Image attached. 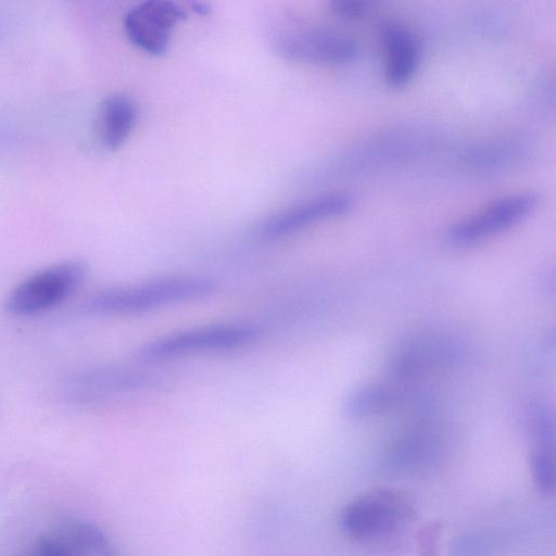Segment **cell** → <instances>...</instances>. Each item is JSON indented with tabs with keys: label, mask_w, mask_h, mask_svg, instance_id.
I'll list each match as a JSON object with an SVG mask.
<instances>
[{
	"label": "cell",
	"mask_w": 556,
	"mask_h": 556,
	"mask_svg": "<svg viewBox=\"0 0 556 556\" xmlns=\"http://www.w3.org/2000/svg\"><path fill=\"white\" fill-rule=\"evenodd\" d=\"M331 10L343 18L355 20L370 11L371 3L367 0H334Z\"/></svg>",
	"instance_id": "obj_21"
},
{
	"label": "cell",
	"mask_w": 556,
	"mask_h": 556,
	"mask_svg": "<svg viewBox=\"0 0 556 556\" xmlns=\"http://www.w3.org/2000/svg\"><path fill=\"white\" fill-rule=\"evenodd\" d=\"M415 508L409 497L396 490L378 489L349 503L341 513V527L364 543H389L412 525Z\"/></svg>",
	"instance_id": "obj_3"
},
{
	"label": "cell",
	"mask_w": 556,
	"mask_h": 556,
	"mask_svg": "<svg viewBox=\"0 0 556 556\" xmlns=\"http://www.w3.org/2000/svg\"><path fill=\"white\" fill-rule=\"evenodd\" d=\"M86 277L87 266L80 260L53 264L16 285L4 300V308L20 317L43 313L75 293Z\"/></svg>",
	"instance_id": "obj_4"
},
{
	"label": "cell",
	"mask_w": 556,
	"mask_h": 556,
	"mask_svg": "<svg viewBox=\"0 0 556 556\" xmlns=\"http://www.w3.org/2000/svg\"><path fill=\"white\" fill-rule=\"evenodd\" d=\"M137 115V104L128 94L116 92L104 98L98 114L102 144L111 150L119 148L134 129Z\"/></svg>",
	"instance_id": "obj_14"
},
{
	"label": "cell",
	"mask_w": 556,
	"mask_h": 556,
	"mask_svg": "<svg viewBox=\"0 0 556 556\" xmlns=\"http://www.w3.org/2000/svg\"><path fill=\"white\" fill-rule=\"evenodd\" d=\"M215 290L216 282L206 276H166L139 283L101 289L85 301L84 309L98 316L138 315L205 299Z\"/></svg>",
	"instance_id": "obj_1"
},
{
	"label": "cell",
	"mask_w": 556,
	"mask_h": 556,
	"mask_svg": "<svg viewBox=\"0 0 556 556\" xmlns=\"http://www.w3.org/2000/svg\"><path fill=\"white\" fill-rule=\"evenodd\" d=\"M152 379L139 368L102 365L71 372L59 384V392L68 402L88 403L148 388Z\"/></svg>",
	"instance_id": "obj_7"
},
{
	"label": "cell",
	"mask_w": 556,
	"mask_h": 556,
	"mask_svg": "<svg viewBox=\"0 0 556 556\" xmlns=\"http://www.w3.org/2000/svg\"><path fill=\"white\" fill-rule=\"evenodd\" d=\"M531 470L535 488L543 494H552L556 481L553 451L538 448L532 454Z\"/></svg>",
	"instance_id": "obj_17"
},
{
	"label": "cell",
	"mask_w": 556,
	"mask_h": 556,
	"mask_svg": "<svg viewBox=\"0 0 556 556\" xmlns=\"http://www.w3.org/2000/svg\"><path fill=\"white\" fill-rule=\"evenodd\" d=\"M441 533V523L433 522L426 526L419 534L418 556H439V542Z\"/></svg>",
	"instance_id": "obj_20"
},
{
	"label": "cell",
	"mask_w": 556,
	"mask_h": 556,
	"mask_svg": "<svg viewBox=\"0 0 556 556\" xmlns=\"http://www.w3.org/2000/svg\"><path fill=\"white\" fill-rule=\"evenodd\" d=\"M63 531V538L79 553H91L97 556H118L105 533L91 522L70 521Z\"/></svg>",
	"instance_id": "obj_15"
},
{
	"label": "cell",
	"mask_w": 556,
	"mask_h": 556,
	"mask_svg": "<svg viewBox=\"0 0 556 556\" xmlns=\"http://www.w3.org/2000/svg\"><path fill=\"white\" fill-rule=\"evenodd\" d=\"M539 202V194L531 191L503 197L453 225L447 238L451 243L462 247L483 241L522 222Z\"/></svg>",
	"instance_id": "obj_8"
},
{
	"label": "cell",
	"mask_w": 556,
	"mask_h": 556,
	"mask_svg": "<svg viewBox=\"0 0 556 556\" xmlns=\"http://www.w3.org/2000/svg\"><path fill=\"white\" fill-rule=\"evenodd\" d=\"M274 48L287 60L325 65L350 63L359 53L358 43L350 36L298 22L278 27Z\"/></svg>",
	"instance_id": "obj_5"
},
{
	"label": "cell",
	"mask_w": 556,
	"mask_h": 556,
	"mask_svg": "<svg viewBox=\"0 0 556 556\" xmlns=\"http://www.w3.org/2000/svg\"><path fill=\"white\" fill-rule=\"evenodd\" d=\"M78 551L65 538L45 536L35 549V556H77Z\"/></svg>",
	"instance_id": "obj_19"
},
{
	"label": "cell",
	"mask_w": 556,
	"mask_h": 556,
	"mask_svg": "<svg viewBox=\"0 0 556 556\" xmlns=\"http://www.w3.org/2000/svg\"><path fill=\"white\" fill-rule=\"evenodd\" d=\"M530 431L540 450L553 451L555 445V422L549 410L536 406L530 412Z\"/></svg>",
	"instance_id": "obj_18"
},
{
	"label": "cell",
	"mask_w": 556,
	"mask_h": 556,
	"mask_svg": "<svg viewBox=\"0 0 556 556\" xmlns=\"http://www.w3.org/2000/svg\"><path fill=\"white\" fill-rule=\"evenodd\" d=\"M185 10L174 1L147 0L132 7L124 16V29L129 41L140 50L163 54L177 23L186 18Z\"/></svg>",
	"instance_id": "obj_9"
},
{
	"label": "cell",
	"mask_w": 556,
	"mask_h": 556,
	"mask_svg": "<svg viewBox=\"0 0 556 556\" xmlns=\"http://www.w3.org/2000/svg\"><path fill=\"white\" fill-rule=\"evenodd\" d=\"M500 549V540L495 533L486 530H470L452 541L450 556H495Z\"/></svg>",
	"instance_id": "obj_16"
},
{
	"label": "cell",
	"mask_w": 556,
	"mask_h": 556,
	"mask_svg": "<svg viewBox=\"0 0 556 556\" xmlns=\"http://www.w3.org/2000/svg\"><path fill=\"white\" fill-rule=\"evenodd\" d=\"M464 356L463 344L451 336L416 333L394 348L388 359V372L394 382L413 381L433 370L453 366Z\"/></svg>",
	"instance_id": "obj_6"
},
{
	"label": "cell",
	"mask_w": 556,
	"mask_h": 556,
	"mask_svg": "<svg viewBox=\"0 0 556 556\" xmlns=\"http://www.w3.org/2000/svg\"><path fill=\"white\" fill-rule=\"evenodd\" d=\"M379 35L386 50V80L393 87L406 85L415 75L421 56L416 35L404 24L392 20L381 23Z\"/></svg>",
	"instance_id": "obj_12"
},
{
	"label": "cell",
	"mask_w": 556,
	"mask_h": 556,
	"mask_svg": "<svg viewBox=\"0 0 556 556\" xmlns=\"http://www.w3.org/2000/svg\"><path fill=\"white\" fill-rule=\"evenodd\" d=\"M264 329L253 323H219L177 330L141 344L136 356L161 362L203 353L227 352L258 342Z\"/></svg>",
	"instance_id": "obj_2"
},
{
	"label": "cell",
	"mask_w": 556,
	"mask_h": 556,
	"mask_svg": "<svg viewBox=\"0 0 556 556\" xmlns=\"http://www.w3.org/2000/svg\"><path fill=\"white\" fill-rule=\"evenodd\" d=\"M405 401V392L397 382H371L351 392L343 404L352 419H368L394 412Z\"/></svg>",
	"instance_id": "obj_13"
},
{
	"label": "cell",
	"mask_w": 556,
	"mask_h": 556,
	"mask_svg": "<svg viewBox=\"0 0 556 556\" xmlns=\"http://www.w3.org/2000/svg\"><path fill=\"white\" fill-rule=\"evenodd\" d=\"M353 199L342 193L319 195L281 210L258 227V235L267 240H277L294 235L311 225L348 213Z\"/></svg>",
	"instance_id": "obj_10"
},
{
	"label": "cell",
	"mask_w": 556,
	"mask_h": 556,
	"mask_svg": "<svg viewBox=\"0 0 556 556\" xmlns=\"http://www.w3.org/2000/svg\"><path fill=\"white\" fill-rule=\"evenodd\" d=\"M440 455V444L429 432H413L393 442L386 451L382 472L388 477L406 478L430 469Z\"/></svg>",
	"instance_id": "obj_11"
}]
</instances>
